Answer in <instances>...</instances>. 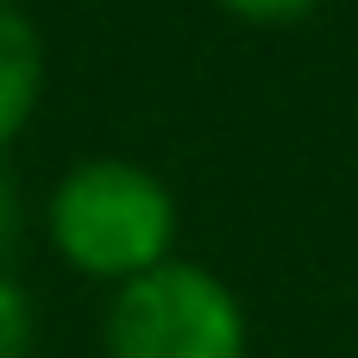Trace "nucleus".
<instances>
[{
    "instance_id": "obj_1",
    "label": "nucleus",
    "mask_w": 358,
    "mask_h": 358,
    "mask_svg": "<svg viewBox=\"0 0 358 358\" xmlns=\"http://www.w3.org/2000/svg\"><path fill=\"white\" fill-rule=\"evenodd\" d=\"M44 233L76 277L120 289L176 258L182 214L157 170L132 157H82L57 176L44 201Z\"/></svg>"
},
{
    "instance_id": "obj_2",
    "label": "nucleus",
    "mask_w": 358,
    "mask_h": 358,
    "mask_svg": "<svg viewBox=\"0 0 358 358\" xmlns=\"http://www.w3.org/2000/svg\"><path fill=\"white\" fill-rule=\"evenodd\" d=\"M101 358H252V315L227 277L195 258H170L113 289Z\"/></svg>"
},
{
    "instance_id": "obj_3",
    "label": "nucleus",
    "mask_w": 358,
    "mask_h": 358,
    "mask_svg": "<svg viewBox=\"0 0 358 358\" xmlns=\"http://www.w3.org/2000/svg\"><path fill=\"white\" fill-rule=\"evenodd\" d=\"M44 82H50V50L38 19L19 0H0V151L31 126Z\"/></svg>"
},
{
    "instance_id": "obj_4",
    "label": "nucleus",
    "mask_w": 358,
    "mask_h": 358,
    "mask_svg": "<svg viewBox=\"0 0 358 358\" xmlns=\"http://www.w3.org/2000/svg\"><path fill=\"white\" fill-rule=\"evenodd\" d=\"M31 346H38V302L0 264V358H31Z\"/></svg>"
},
{
    "instance_id": "obj_5",
    "label": "nucleus",
    "mask_w": 358,
    "mask_h": 358,
    "mask_svg": "<svg viewBox=\"0 0 358 358\" xmlns=\"http://www.w3.org/2000/svg\"><path fill=\"white\" fill-rule=\"evenodd\" d=\"M227 19H239V25H264V31H277V25H302V19H315L327 0H214Z\"/></svg>"
},
{
    "instance_id": "obj_6",
    "label": "nucleus",
    "mask_w": 358,
    "mask_h": 358,
    "mask_svg": "<svg viewBox=\"0 0 358 358\" xmlns=\"http://www.w3.org/2000/svg\"><path fill=\"white\" fill-rule=\"evenodd\" d=\"M13 239H19V189H13V176L0 170V264H6V252H13Z\"/></svg>"
}]
</instances>
